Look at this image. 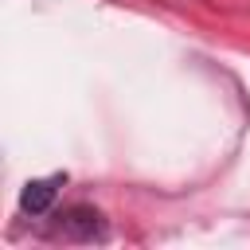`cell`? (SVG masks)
<instances>
[{
	"instance_id": "obj_1",
	"label": "cell",
	"mask_w": 250,
	"mask_h": 250,
	"mask_svg": "<svg viewBox=\"0 0 250 250\" xmlns=\"http://www.w3.org/2000/svg\"><path fill=\"white\" fill-rule=\"evenodd\" d=\"M59 230L66 238H98L102 234V215L94 207H70V211H62Z\"/></svg>"
},
{
	"instance_id": "obj_2",
	"label": "cell",
	"mask_w": 250,
	"mask_h": 250,
	"mask_svg": "<svg viewBox=\"0 0 250 250\" xmlns=\"http://www.w3.org/2000/svg\"><path fill=\"white\" fill-rule=\"evenodd\" d=\"M59 184H62V176H51V180H31V184L23 188V195H20V207H23L27 215H43V211L55 203Z\"/></svg>"
}]
</instances>
